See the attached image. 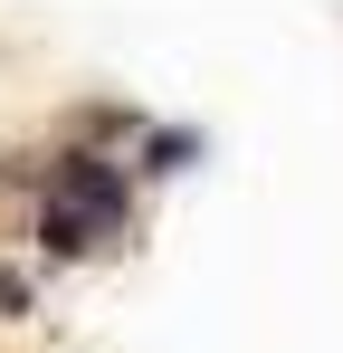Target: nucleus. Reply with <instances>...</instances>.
Returning <instances> with one entry per match:
<instances>
[{
    "mask_svg": "<svg viewBox=\"0 0 343 353\" xmlns=\"http://www.w3.org/2000/svg\"><path fill=\"white\" fill-rule=\"evenodd\" d=\"M29 315H39V268L0 258V325H29Z\"/></svg>",
    "mask_w": 343,
    "mask_h": 353,
    "instance_id": "obj_5",
    "label": "nucleus"
},
{
    "mask_svg": "<svg viewBox=\"0 0 343 353\" xmlns=\"http://www.w3.org/2000/svg\"><path fill=\"white\" fill-rule=\"evenodd\" d=\"M48 201H67L86 230H105V248L134 230V201L143 181L124 172V153H96V143H48Z\"/></svg>",
    "mask_w": 343,
    "mask_h": 353,
    "instance_id": "obj_1",
    "label": "nucleus"
},
{
    "mask_svg": "<svg viewBox=\"0 0 343 353\" xmlns=\"http://www.w3.org/2000/svg\"><path fill=\"white\" fill-rule=\"evenodd\" d=\"M143 105L134 96H86V105H67V124H57V143H96V153H134V134H143Z\"/></svg>",
    "mask_w": 343,
    "mask_h": 353,
    "instance_id": "obj_4",
    "label": "nucleus"
},
{
    "mask_svg": "<svg viewBox=\"0 0 343 353\" xmlns=\"http://www.w3.org/2000/svg\"><path fill=\"white\" fill-rule=\"evenodd\" d=\"M86 258H105V230H86L67 201H29V268H86Z\"/></svg>",
    "mask_w": 343,
    "mask_h": 353,
    "instance_id": "obj_3",
    "label": "nucleus"
},
{
    "mask_svg": "<svg viewBox=\"0 0 343 353\" xmlns=\"http://www.w3.org/2000/svg\"><path fill=\"white\" fill-rule=\"evenodd\" d=\"M200 163H210V124H191V115H153L143 134H134V153H124V172L143 181V191L200 172Z\"/></svg>",
    "mask_w": 343,
    "mask_h": 353,
    "instance_id": "obj_2",
    "label": "nucleus"
}]
</instances>
